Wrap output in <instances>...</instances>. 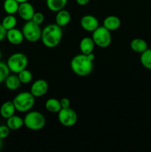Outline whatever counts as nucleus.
<instances>
[{
  "label": "nucleus",
  "mask_w": 151,
  "mask_h": 152,
  "mask_svg": "<svg viewBox=\"0 0 151 152\" xmlns=\"http://www.w3.org/2000/svg\"><path fill=\"white\" fill-rule=\"evenodd\" d=\"M31 20L34 23L37 24L38 25H41L44 21V15L42 13H41V12H35Z\"/></svg>",
  "instance_id": "bb28decb"
},
{
  "label": "nucleus",
  "mask_w": 151,
  "mask_h": 152,
  "mask_svg": "<svg viewBox=\"0 0 151 152\" xmlns=\"http://www.w3.org/2000/svg\"><path fill=\"white\" fill-rule=\"evenodd\" d=\"M10 129H9L7 125H1L0 126V138L2 140L6 139L10 134Z\"/></svg>",
  "instance_id": "cd10ccee"
},
{
  "label": "nucleus",
  "mask_w": 151,
  "mask_h": 152,
  "mask_svg": "<svg viewBox=\"0 0 151 152\" xmlns=\"http://www.w3.org/2000/svg\"><path fill=\"white\" fill-rule=\"evenodd\" d=\"M10 131H16L20 129L24 126V119L17 115H13L7 119L6 123Z\"/></svg>",
  "instance_id": "a211bd4d"
},
{
  "label": "nucleus",
  "mask_w": 151,
  "mask_h": 152,
  "mask_svg": "<svg viewBox=\"0 0 151 152\" xmlns=\"http://www.w3.org/2000/svg\"><path fill=\"white\" fill-rule=\"evenodd\" d=\"M16 109L13 101H6L0 107V115L2 118L6 119L14 115Z\"/></svg>",
  "instance_id": "dca6fc26"
},
{
  "label": "nucleus",
  "mask_w": 151,
  "mask_h": 152,
  "mask_svg": "<svg viewBox=\"0 0 151 152\" xmlns=\"http://www.w3.org/2000/svg\"><path fill=\"white\" fill-rule=\"evenodd\" d=\"M60 103L62 108H67L70 107V101L68 98L63 97L60 99Z\"/></svg>",
  "instance_id": "c85d7f7f"
},
{
  "label": "nucleus",
  "mask_w": 151,
  "mask_h": 152,
  "mask_svg": "<svg viewBox=\"0 0 151 152\" xmlns=\"http://www.w3.org/2000/svg\"><path fill=\"white\" fill-rule=\"evenodd\" d=\"M6 34H7V31L4 29L1 23H0V42L3 41L6 38Z\"/></svg>",
  "instance_id": "c756f323"
},
{
  "label": "nucleus",
  "mask_w": 151,
  "mask_h": 152,
  "mask_svg": "<svg viewBox=\"0 0 151 152\" xmlns=\"http://www.w3.org/2000/svg\"><path fill=\"white\" fill-rule=\"evenodd\" d=\"M41 31L40 25L34 23L32 20L27 21L22 27V34L25 39L30 42H36L41 39Z\"/></svg>",
  "instance_id": "0eeeda50"
},
{
  "label": "nucleus",
  "mask_w": 151,
  "mask_h": 152,
  "mask_svg": "<svg viewBox=\"0 0 151 152\" xmlns=\"http://www.w3.org/2000/svg\"><path fill=\"white\" fill-rule=\"evenodd\" d=\"M4 84L8 90L16 91L20 87L22 83H21L18 75L15 74L9 75L4 81Z\"/></svg>",
  "instance_id": "6ab92c4d"
},
{
  "label": "nucleus",
  "mask_w": 151,
  "mask_h": 152,
  "mask_svg": "<svg viewBox=\"0 0 151 152\" xmlns=\"http://www.w3.org/2000/svg\"><path fill=\"white\" fill-rule=\"evenodd\" d=\"M48 83L45 80L39 79L34 81L30 87V92L36 98L43 96L48 91Z\"/></svg>",
  "instance_id": "1a4fd4ad"
},
{
  "label": "nucleus",
  "mask_w": 151,
  "mask_h": 152,
  "mask_svg": "<svg viewBox=\"0 0 151 152\" xmlns=\"http://www.w3.org/2000/svg\"><path fill=\"white\" fill-rule=\"evenodd\" d=\"M103 26L110 31H116L121 26V20L118 16L110 15L104 19Z\"/></svg>",
  "instance_id": "2eb2a0df"
},
{
  "label": "nucleus",
  "mask_w": 151,
  "mask_h": 152,
  "mask_svg": "<svg viewBox=\"0 0 151 152\" xmlns=\"http://www.w3.org/2000/svg\"><path fill=\"white\" fill-rule=\"evenodd\" d=\"M3 145H4V143H3V140L1 138H0V151L2 149Z\"/></svg>",
  "instance_id": "2f4dec72"
},
{
  "label": "nucleus",
  "mask_w": 151,
  "mask_h": 152,
  "mask_svg": "<svg viewBox=\"0 0 151 152\" xmlns=\"http://www.w3.org/2000/svg\"><path fill=\"white\" fill-rule=\"evenodd\" d=\"M130 48L133 51L142 53L148 48V45L144 39L141 38H135L130 42Z\"/></svg>",
  "instance_id": "f3484780"
},
{
  "label": "nucleus",
  "mask_w": 151,
  "mask_h": 152,
  "mask_svg": "<svg viewBox=\"0 0 151 152\" xmlns=\"http://www.w3.org/2000/svg\"><path fill=\"white\" fill-rule=\"evenodd\" d=\"M63 33L60 26L55 24H50L41 31V40L43 45L48 48H54L60 44Z\"/></svg>",
  "instance_id": "f03ea898"
},
{
  "label": "nucleus",
  "mask_w": 151,
  "mask_h": 152,
  "mask_svg": "<svg viewBox=\"0 0 151 152\" xmlns=\"http://www.w3.org/2000/svg\"><path fill=\"white\" fill-rule=\"evenodd\" d=\"M19 3L16 0H4L3 8L7 14L14 15L18 12Z\"/></svg>",
  "instance_id": "4be33fe9"
},
{
  "label": "nucleus",
  "mask_w": 151,
  "mask_h": 152,
  "mask_svg": "<svg viewBox=\"0 0 151 152\" xmlns=\"http://www.w3.org/2000/svg\"><path fill=\"white\" fill-rule=\"evenodd\" d=\"M1 25L6 31L16 28L17 25V19L14 15L7 14L1 21Z\"/></svg>",
  "instance_id": "5701e85b"
},
{
  "label": "nucleus",
  "mask_w": 151,
  "mask_h": 152,
  "mask_svg": "<svg viewBox=\"0 0 151 152\" xmlns=\"http://www.w3.org/2000/svg\"><path fill=\"white\" fill-rule=\"evenodd\" d=\"M28 58L23 53H15L10 55L7 61L9 69L13 74H19L22 70L27 68L28 65Z\"/></svg>",
  "instance_id": "39448f33"
},
{
  "label": "nucleus",
  "mask_w": 151,
  "mask_h": 152,
  "mask_svg": "<svg viewBox=\"0 0 151 152\" xmlns=\"http://www.w3.org/2000/svg\"><path fill=\"white\" fill-rule=\"evenodd\" d=\"M17 74L19 80H20L21 83H22V84H28V83H31V81H32V73H31L29 70L27 69V68L22 70V71H20V72Z\"/></svg>",
  "instance_id": "393cba45"
},
{
  "label": "nucleus",
  "mask_w": 151,
  "mask_h": 152,
  "mask_svg": "<svg viewBox=\"0 0 151 152\" xmlns=\"http://www.w3.org/2000/svg\"><path fill=\"white\" fill-rule=\"evenodd\" d=\"M10 71L7 63L0 61V84L4 83L7 77L10 75Z\"/></svg>",
  "instance_id": "a878e982"
},
{
  "label": "nucleus",
  "mask_w": 151,
  "mask_h": 152,
  "mask_svg": "<svg viewBox=\"0 0 151 152\" xmlns=\"http://www.w3.org/2000/svg\"><path fill=\"white\" fill-rule=\"evenodd\" d=\"M35 12V9L32 4H30L29 1H26V2L19 4L17 13L20 16L21 19L27 22V21H30L32 19Z\"/></svg>",
  "instance_id": "9b49d317"
},
{
  "label": "nucleus",
  "mask_w": 151,
  "mask_h": 152,
  "mask_svg": "<svg viewBox=\"0 0 151 152\" xmlns=\"http://www.w3.org/2000/svg\"><path fill=\"white\" fill-rule=\"evenodd\" d=\"M95 59V55L80 54L76 55L73 57L70 62V68L73 72L79 77H87L90 75L93 70V61Z\"/></svg>",
  "instance_id": "f257e3e1"
},
{
  "label": "nucleus",
  "mask_w": 151,
  "mask_h": 152,
  "mask_svg": "<svg viewBox=\"0 0 151 152\" xmlns=\"http://www.w3.org/2000/svg\"><path fill=\"white\" fill-rule=\"evenodd\" d=\"M68 0H46L47 8L53 12H58L65 7Z\"/></svg>",
  "instance_id": "412c9836"
},
{
  "label": "nucleus",
  "mask_w": 151,
  "mask_h": 152,
  "mask_svg": "<svg viewBox=\"0 0 151 152\" xmlns=\"http://www.w3.org/2000/svg\"><path fill=\"white\" fill-rule=\"evenodd\" d=\"M95 46H96V45H95L92 37H84V38L81 39L79 43L80 51L84 54H90V53H93Z\"/></svg>",
  "instance_id": "4468645a"
},
{
  "label": "nucleus",
  "mask_w": 151,
  "mask_h": 152,
  "mask_svg": "<svg viewBox=\"0 0 151 152\" xmlns=\"http://www.w3.org/2000/svg\"><path fill=\"white\" fill-rule=\"evenodd\" d=\"M92 39L95 45L101 48H106L110 45L112 42V35L110 31L105 27L99 26L92 34Z\"/></svg>",
  "instance_id": "423d86ee"
},
{
  "label": "nucleus",
  "mask_w": 151,
  "mask_h": 152,
  "mask_svg": "<svg viewBox=\"0 0 151 152\" xmlns=\"http://www.w3.org/2000/svg\"><path fill=\"white\" fill-rule=\"evenodd\" d=\"M35 96L28 91H22L18 94L12 101L16 111L21 113H27L30 111L35 105Z\"/></svg>",
  "instance_id": "7ed1b4c3"
},
{
  "label": "nucleus",
  "mask_w": 151,
  "mask_h": 152,
  "mask_svg": "<svg viewBox=\"0 0 151 152\" xmlns=\"http://www.w3.org/2000/svg\"><path fill=\"white\" fill-rule=\"evenodd\" d=\"M149 49H150V50H151V44H150V48Z\"/></svg>",
  "instance_id": "f704fd0d"
},
{
  "label": "nucleus",
  "mask_w": 151,
  "mask_h": 152,
  "mask_svg": "<svg viewBox=\"0 0 151 152\" xmlns=\"http://www.w3.org/2000/svg\"><path fill=\"white\" fill-rule=\"evenodd\" d=\"M45 108L48 112L58 114L62 109L60 100L56 98H50L45 102Z\"/></svg>",
  "instance_id": "aec40b11"
},
{
  "label": "nucleus",
  "mask_w": 151,
  "mask_h": 152,
  "mask_svg": "<svg viewBox=\"0 0 151 152\" xmlns=\"http://www.w3.org/2000/svg\"><path fill=\"white\" fill-rule=\"evenodd\" d=\"M80 25L84 31L93 33L99 26V22L95 16L87 14L81 17L80 20Z\"/></svg>",
  "instance_id": "9d476101"
},
{
  "label": "nucleus",
  "mask_w": 151,
  "mask_h": 152,
  "mask_svg": "<svg viewBox=\"0 0 151 152\" xmlns=\"http://www.w3.org/2000/svg\"><path fill=\"white\" fill-rule=\"evenodd\" d=\"M58 120L62 126L65 127H72L76 124L78 115L76 111H74L70 107L62 108L58 113Z\"/></svg>",
  "instance_id": "6e6552de"
},
{
  "label": "nucleus",
  "mask_w": 151,
  "mask_h": 152,
  "mask_svg": "<svg viewBox=\"0 0 151 152\" xmlns=\"http://www.w3.org/2000/svg\"><path fill=\"white\" fill-rule=\"evenodd\" d=\"M90 0H76L77 4L80 6H85L90 2Z\"/></svg>",
  "instance_id": "7c9ffc66"
},
{
  "label": "nucleus",
  "mask_w": 151,
  "mask_h": 152,
  "mask_svg": "<svg viewBox=\"0 0 151 152\" xmlns=\"http://www.w3.org/2000/svg\"><path fill=\"white\" fill-rule=\"evenodd\" d=\"M46 118L42 113L37 111H30L24 117V126L29 130L40 131L45 126Z\"/></svg>",
  "instance_id": "20e7f679"
},
{
  "label": "nucleus",
  "mask_w": 151,
  "mask_h": 152,
  "mask_svg": "<svg viewBox=\"0 0 151 152\" xmlns=\"http://www.w3.org/2000/svg\"><path fill=\"white\" fill-rule=\"evenodd\" d=\"M1 50H0V61H1Z\"/></svg>",
  "instance_id": "72a5a7b5"
},
{
  "label": "nucleus",
  "mask_w": 151,
  "mask_h": 152,
  "mask_svg": "<svg viewBox=\"0 0 151 152\" xmlns=\"http://www.w3.org/2000/svg\"><path fill=\"white\" fill-rule=\"evenodd\" d=\"M16 1H17L19 4H20V3H23V2H26V1H28L29 0H16Z\"/></svg>",
  "instance_id": "473e14b6"
},
{
  "label": "nucleus",
  "mask_w": 151,
  "mask_h": 152,
  "mask_svg": "<svg viewBox=\"0 0 151 152\" xmlns=\"http://www.w3.org/2000/svg\"><path fill=\"white\" fill-rule=\"evenodd\" d=\"M6 39L10 44L13 45H19L23 42L25 37H24L22 31L14 28L13 29L7 31Z\"/></svg>",
  "instance_id": "f8f14e48"
},
{
  "label": "nucleus",
  "mask_w": 151,
  "mask_h": 152,
  "mask_svg": "<svg viewBox=\"0 0 151 152\" xmlns=\"http://www.w3.org/2000/svg\"><path fill=\"white\" fill-rule=\"evenodd\" d=\"M141 64L144 68L147 70H151V50L147 48L145 51L141 53Z\"/></svg>",
  "instance_id": "b1692460"
},
{
  "label": "nucleus",
  "mask_w": 151,
  "mask_h": 152,
  "mask_svg": "<svg viewBox=\"0 0 151 152\" xmlns=\"http://www.w3.org/2000/svg\"><path fill=\"white\" fill-rule=\"evenodd\" d=\"M71 21V14L69 11L65 10V8L59 11L56 12L55 22L56 25L60 26L61 28L67 26Z\"/></svg>",
  "instance_id": "ddd939ff"
}]
</instances>
